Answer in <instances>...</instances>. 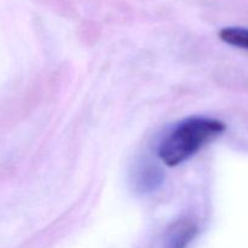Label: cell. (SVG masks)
<instances>
[{
	"instance_id": "6da1fadb",
	"label": "cell",
	"mask_w": 248,
	"mask_h": 248,
	"mask_svg": "<svg viewBox=\"0 0 248 248\" xmlns=\"http://www.w3.org/2000/svg\"><path fill=\"white\" fill-rule=\"evenodd\" d=\"M227 130L223 121L211 118H189L166 136L159 147V156L170 167L183 164L206 144Z\"/></svg>"
},
{
	"instance_id": "7a4b0ae2",
	"label": "cell",
	"mask_w": 248,
	"mask_h": 248,
	"mask_svg": "<svg viewBox=\"0 0 248 248\" xmlns=\"http://www.w3.org/2000/svg\"><path fill=\"white\" fill-rule=\"evenodd\" d=\"M164 182V172L155 162H142L133 172V186L140 194L155 191Z\"/></svg>"
},
{
	"instance_id": "3957f363",
	"label": "cell",
	"mask_w": 248,
	"mask_h": 248,
	"mask_svg": "<svg viewBox=\"0 0 248 248\" xmlns=\"http://www.w3.org/2000/svg\"><path fill=\"white\" fill-rule=\"evenodd\" d=\"M198 234V227L189 219L174 223L167 232L164 248H186Z\"/></svg>"
},
{
	"instance_id": "277c9868",
	"label": "cell",
	"mask_w": 248,
	"mask_h": 248,
	"mask_svg": "<svg viewBox=\"0 0 248 248\" xmlns=\"http://www.w3.org/2000/svg\"><path fill=\"white\" fill-rule=\"evenodd\" d=\"M219 38L229 45L248 50V29L246 28L228 27L219 31Z\"/></svg>"
}]
</instances>
